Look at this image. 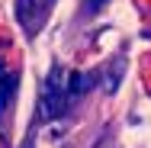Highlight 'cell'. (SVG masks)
Returning <instances> with one entry per match:
<instances>
[{
  "mask_svg": "<svg viewBox=\"0 0 151 148\" xmlns=\"http://www.w3.org/2000/svg\"><path fill=\"white\" fill-rule=\"evenodd\" d=\"M68 74H71V71H64L61 64H55V68L48 71L45 87H42V97H39V119H42V122L58 119L61 113L74 103L71 93H68Z\"/></svg>",
  "mask_w": 151,
  "mask_h": 148,
  "instance_id": "1",
  "label": "cell"
},
{
  "mask_svg": "<svg viewBox=\"0 0 151 148\" xmlns=\"http://www.w3.org/2000/svg\"><path fill=\"white\" fill-rule=\"evenodd\" d=\"M93 81H96V74H84V71H71V74H68V93H71V100L84 97V93H87V90L93 87Z\"/></svg>",
  "mask_w": 151,
  "mask_h": 148,
  "instance_id": "2",
  "label": "cell"
},
{
  "mask_svg": "<svg viewBox=\"0 0 151 148\" xmlns=\"http://www.w3.org/2000/svg\"><path fill=\"white\" fill-rule=\"evenodd\" d=\"M16 84H19L16 74H3V77H0V119L6 116V106H10L13 97H16Z\"/></svg>",
  "mask_w": 151,
  "mask_h": 148,
  "instance_id": "3",
  "label": "cell"
},
{
  "mask_svg": "<svg viewBox=\"0 0 151 148\" xmlns=\"http://www.w3.org/2000/svg\"><path fill=\"white\" fill-rule=\"evenodd\" d=\"M122 71H125V61H116V71H109V77H106V84H103V90L106 93H113V90L119 87V77H122Z\"/></svg>",
  "mask_w": 151,
  "mask_h": 148,
  "instance_id": "4",
  "label": "cell"
},
{
  "mask_svg": "<svg viewBox=\"0 0 151 148\" xmlns=\"http://www.w3.org/2000/svg\"><path fill=\"white\" fill-rule=\"evenodd\" d=\"M84 3H87V13H100L106 0H84Z\"/></svg>",
  "mask_w": 151,
  "mask_h": 148,
  "instance_id": "5",
  "label": "cell"
}]
</instances>
